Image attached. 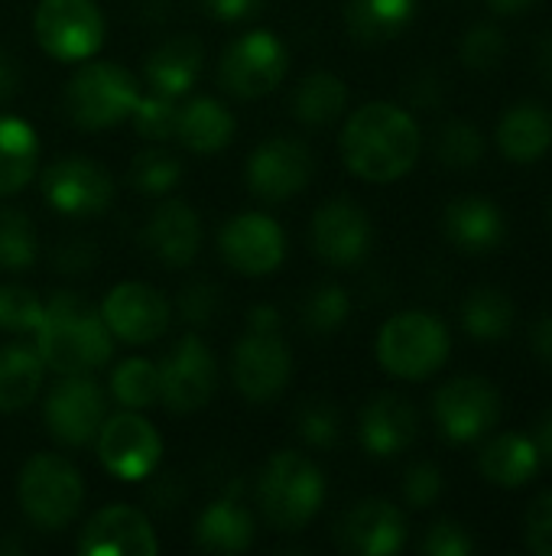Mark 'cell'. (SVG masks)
<instances>
[{"instance_id":"obj_6","label":"cell","mask_w":552,"mask_h":556,"mask_svg":"<svg viewBox=\"0 0 552 556\" xmlns=\"http://www.w3.org/2000/svg\"><path fill=\"white\" fill-rule=\"evenodd\" d=\"M449 358V329L439 316L410 309L384 323L377 336V362L400 381H426Z\"/></svg>"},{"instance_id":"obj_22","label":"cell","mask_w":552,"mask_h":556,"mask_svg":"<svg viewBox=\"0 0 552 556\" xmlns=\"http://www.w3.org/2000/svg\"><path fill=\"white\" fill-rule=\"evenodd\" d=\"M416 410L403 397L377 394L361 410V446L377 459H390L416 440Z\"/></svg>"},{"instance_id":"obj_7","label":"cell","mask_w":552,"mask_h":556,"mask_svg":"<svg viewBox=\"0 0 552 556\" xmlns=\"http://www.w3.org/2000/svg\"><path fill=\"white\" fill-rule=\"evenodd\" d=\"M20 508L39 531H62L75 521L85 502V482L81 472L55 456L39 453L33 456L20 472Z\"/></svg>"},{"instance_id":"obj_33","label":"cell","mask_w":552,"mask_h":556,"mask_svg":"<svg viewBox=\"0 0 552 556\" xmlns=\"http://www.w3.org/2000/svg\"><path fill=\"white\" fill-rule=\"evenodd\" d=\"M462 326L468 336H475L482 342H498L514 326V303L498 287H478L468 293V300L462 306Z\"/></svg>"},{"instance_id":"obj_39","label":"cell","mask_w":552,"mask_h":556,"mask_svg":"<svg viewBox=\"0 0 552 556\" xmlns=\"http://www.w3.org/2000/svg\"><path fill=\"white\" fill-rule=\"evenodd\" d=\"M42 319V303L29 287L0 283V332L29 336Z\"/></svg>"},{"instance_id":"obj_42","label":"cell","mask_w":552,"mask_h":556,"mask_svg":"<svg viewBox=\"0 0 552 556\" xmlns=\"http://www.w3.org/2000/svg\"><path fill=\"white\" fill-rule=\"evenodd\" d=\"M296 427H299V437L316 446V450H325V446H335L338 437H342V417H338V407L329 404V401H309L299 417H296Z\"/></svg>"},{"instance_id":"obj_47","label":"cell","mask_w":552,"mask_h":556,"mask_svg":"<svg viewBox=\"0 0 552 556\" xmlns=\"http://www.w3.org/2000/svg\"><path fill=\"white\" fill-rule=\"evenodd\" d=\"M198 7L211 16V20H221V23H241V20H251L264 0H198Z\"/></svg>"},{"instance_id":"obj_48","label":"cell","mask_w":552,"mask_h":556,"mask_svg":"<svg viewBox=\"0 0 552 556\" xmlns=\"http://www.w3.org/2000/svg\"><path fill=\"white\" fill-rule=\"evenodd\" d=\"M55 261L65 267V274H85V267H91V261H94V251L88 241H68Z\"/></svg>"},{"instance_id":"obj_26","label":"cell","mask_w":552,"mask_h":556,"mask_svg":"<svg viewBox=\"0 0 552 556\" xmlns=\"http://www.w3.org/2000/svg\"><path fill=\"white\" fill-rule=\"evenodd\" d=\"M176 140L192 153H218L234 140V114L215 98H192L179 108Z\"/></svg>"},{"instance_id":"obj_21","label":"cell","mask_w":552,"mask_h":556,"mask_svg":"<svg viewBox=\"0 0 552 556\" xmlns=\"http://www.w3.org/2000/svg\"><path fill=\"white\" fill-rule=\"evenodd\" d=\"M143 248L169 267L192 264L202 248V222L195 208L185 205L182 199L159 202V208L150 215L143 228Z\"/></svg>"},{"instance_id":"obj_16","label":"cell","mask_w":552,"mask_h":556,"mask_svg":"<svg viewBox=\"0 0 552 556\" xmlns=\"http://www.w3.org/2000/svg\"><path fill=\"white\" fill-rule=\"evenodd\" d=\"M218 248H221V257L228 261V267H234L244 277H267L286 257L283 228L264 212L234 215L221 228Z\"/></svg>"},{"instance_id":"obj_14","label":"cell","mask_w":552,"mask_h":556,"mask_svg":"<svg viewBox=\"0 0 552 556\" xmlns=\"http://www.w3.org/2000/svg\"><path fill=\"white\" fill-rule=\"evenodd\" d=\"M312 179V153L293 137L264 140L247 160V186L260 202H286Z\"/></svg>"},{"instance_id":"obj_17","label":"cell","mask_w":552,"mask_h":556,"mask_svg":"<svg viewBox=\"0 0 552 556\" xmlns=\"http://www.w3.org/2000/svg\"><path fill=\"white\" fill-rule=\"evenodd\" d=\"M371 238H374V228H371L368 212L348 199H332L312 215L309 241H312V251L325 264L351 267L364 261L371 251Z\"/></svg>"},{"instance_id":"obj_28","label":"cell","mask_w":552,"mask_h":556,"mask_svg":"<svg viewBox=\"0 0 552 556\" xmlns=\"http://www.w3.org/2000/svg\"><path fill=\"white\" fill-rule=\"evenodd\" d=\"M46 362L36 345L10 342L0 349V414L26 410L42 388Z\"/></svg>"},{"instance_id":"obj_43","label":"cell","mask_w":552,"mask_h":556,"mask_svg":"<svg viewBox=\"0 0 552 556\" xmlns=\"http://www.w3.org/2000/svg\"><path fill=\"white\" fill-rule=\"evenodd\" d=\"M218 309H221V293H218V287H211V283H205V280H195V283L182 287V293H179V313H182L185 323H192V326H208V323L218 316Z\"/></svg>"},{"instance_id":"obj_31","label":"cell","mask_w":552,"mask_h":556,"mask_svg":"<svg viewBox=\"0 0 552 556\" xmlns=\"http://www.w3.org/2000/svg\"><path fill=\"white\" fill-rule=\"evenodd\" d=\"M416 7L420 0H348L345 23L358 42H387L413 23Z\"/></svg>"},{"instance_id":"obj_2","label":"cell","mask_w":552,"mask_h":556,"mask_svg":"<svg viewBox=\"0 0 552 556\" xmlns=\"http://www.w3.org/2000/svg\"><path fill=\"white\" fill-rule=\"evenodd\" d=\"M33 336L46 368L59 375H91L114 355V339L104 316L88 300L65 290L42 303V319Z\"/></svg>"},{"instance_id":"obj_23","label":"cell","mask_w":552,"mask_h":556,"mask_svg":"<svg viewBox=\"0 0 552 556\" xmlns=\"http://www.w3.org/2000/svg\"><path fill=\"white\" fill-rule=\"evenodd\" d=\"M202 62H205L202 42L195 36H176L146 55L143 75H146V85L153 88V94L176 101L192 91V85L202 75Z\"/></svg>"},{"instance_id":"obj_5","label":"cell","mask_w":552,"mask_h":556,"mask_svg":"<svg viewBox=\"0 0 552 556\" xmlns=\"http://www.w3.org/2000/svg\"><path fill=\"white\" fill-rule=\"evenodd\" d=\"M137 101V78L117 62H85L65 85V114L85 130H104L130 121Z\"/></svg>"},{"instance_id":"obj_18","label":"cell","mask_w":552,"mask_h":556,"mask_svg":"<svg viewBox=\"0 0 552 556\" xmlns=\"http://www.w3.org/2000/svg\"><path fill=\"white\" fill-rule=\"evenodd\" d=\"M101 316H104L111 336H117L130 345H146L166 332L172 309H169L166 296L159 290H153L150 283L127 280V283H117L104 296Z\"/></svg>"},{"instance_id":"obj_30","label":"cell","mask_w":552,"mask_h":556,"mask_svg":"<svg viewBox=\"0 0 552 556\" xmlns=\"http://www.w3.org/2000/svg\"><path fill=\"white\" fill-rule=\"evenodd\" d=\"M39 166L36 130L10 114H0V199L20 192Z\"/></svg>"},{"instance_id":"obj_40","label":"cell","mask_w":552,"mask_h":556,"mask_svg":"<svg viewBox=\"0 0 552 556\" xmlns=\"http://www.w3.org/2000/svg\"><path fill=\"white\" fill-rule=\"evenodd\" d=\"M508 52V39L498 26L491 23H478L465 33L462 39V62L472 68V72H495L501 65Z\"/></svg>"},{"instance_id":"obj_32","label":"cell","mask_w":552,"mask_h":556,"mask_svg":"<svg viewBox=\"0 0 552 556\" xmlns=\"http://www.w3.org/2000/svg\"><path fill=\"white\" fill-rule=\"evenodd\" d=\"M348 108V85L332 72H312L293 94V111L309 127H325Z\"/></svg>"},{"instance_id":"obj_12","label":"cell","mask_w":552,"mask_h":556,"mask_svg":"<svg viewBox=\"0 0 552 556\" xmlns=\"http://www.w3.org/2000/svg\"><path fill=\"white\" fill-rule=\"evenodd\" d=\"M42 199L68 218H91L114 199L107 169L88 156H62L42 173Z\"/></svg>"},{"instance_id":"obj_13","label":"cell","mask_w":552,"mask_h":556,"mask_svg":"<svg viewBox=\"0 0 552 556\" xmlns=\"http://www.w3.org/2000/svg\"><path fill=\"white\" fill-rule=\"evenodd\" d=\"M104 391L88 375H62L46 397V427L65 446H85L104 424Z\"/></svg>"},{"instance_id":"obj_1","label":"cell","mask_w":552,"mask_h":556,"mask_svg":"<svg viewBox=\"0 0 552 556\" xmlns=\"http://www.w3.org/2000/svg\"><path fill=\"white\" fill-rule=\"evenodd\" d=\"M420 127L397 104L374 101L358 108L342 130L345 166L368 182H394L420 160Z\"/></svg>"},{"instance_id":"obj_4","label":"cell","mask_w":552,"mask_h":556,"mask_svg":"<svg viewBox=\"0 0 552 556\" xmlns=\"http://www.w3.org/2000/svg\"><path fill=\"white\" fill-rule=\"evenodd\" d=\"M257 502L277 531H299L319 515L325 502V479L312 459L283 450L267 459L257 479Z\"/></svg>"},{"instance_id":"obj_36","label":"cell","mask_w":552,"mask_h":556,"mask_svg":"<svg viewBox=\"0 0 552 556\" xmlns=\"http://www.w3.org/2000/svg\"><path fill=\"white\" fill-rule=\"evenodd\" d=\"M348 316H351V300L338 283H322V287L309 290L303 300V309H299V319H303L306 332H312V336L338 332L348 323Z\"/></svg>"},{"instance_id":"obj_44","label":"cell","mask_w":552,"mask_h":556,"mask_svg":"<svg viewBox=\"0 0 552 556\" xmlns=\"http://www.w3.org/2000/svg\"><path fill=\"white\" fill-rule=\"evenodd\" d=\"M442 495V472L433 463H416L403 479V498L413 508H429Z\"/></svg>"},{"instance_id":"obj_29","label":"cell","mask_w":552,"mask_h":556,"mask_svg":"<svg viewBox=\"0 0 552 556\" xmlns=\"http://www.w3.org/2000/svg\"><path fill=\"white\" fill-rule=\"evenodd\" d=\"M478 469H482V476L491 485L521 489V485H527L537 476V469H540V450H537L534 440H527L521 433H504V437L491 440L482 450Z\"/></svg>"},{"instance_id":"obj_50","label":"cell","mask_w":552,"mask_h":556,"mask_svg":"<svg viewBox=\"0 0 552 556\" xmlns=\"http://www.w3.org/2000/svg\"><path fill=\"white\" fill-rule=\"evenodd\" d=\"M439 94H442V88H439V78H436L433 72H423V75L410 85V98H413V104H420V108L439 104Z\"/></svg>"},{"instance_id":"obj_25","label":"cell","mask_w":552,"mask_h":556,"mask_svg":"<svg viewBox=\"0 0 552 556\" xmlns=\"http://www.w3.org/2000/svg\"><path fill=\"white\" fill-rule=\"evenodd\" d=\"M251 544H254V518L234 498L211 502L195 521V547L205 554H244Z\"/></svg>"},{"instance_id":"obj_38","label":"cell","mask_w":552,"mask_h":556,"mask_svg":"<svg viewBox=\"0 0 552 556\" xmlns=\"http://www.w3.org/2000/svg\"><path fill=\"white\" fill-rule=\"evenodd\" d=\"M439 160L449 169H475L485 156V137L468 121H449L439 130Z\"/></svg>"},{"instance_id":"obj_41","label":"cell","mask_w":552,"mask_h":556,"mask_svg":"<svg viewBox=\"0 0 552 556\" xmlns=\"http://www.w3.org/2000/svg\"><path fill=\"white\" fill-rule=\"evenodd\" d=\"M176 117H179L176 101L163 98V94H150V98L140 94V101L130 114L137 134L146 140H172L176 137Z\"/></svg>"},{"instance_id":"obj_51","label":"cell","mask_w":552,"mask_h":556,"mask_svg":"<svg viewBox=\"0 0 552 556\" xmlns=\"http://www.w3.org/2000/svg\"><path fill=\"white\" fill-rule=\"evenodd\" d=\"M534 352L552 368V313H547V316L534 326Z\"/></svg>"},{"instance_id":"obj_45","label":"cell","mask_w":552,"mask_h":556,"mask_svg":"<svg viewBox=\"0 0 552 556\" xmlns=\"http://www.w3.org/2000/svg\"><path fill=\"white\" fill-rule=\"evenodd\" d=\"M423 554L426 556H468L472 554V538L462 525L455 521H439L429 528L426 541H423Z\"/></svg>"},{"instance_id":"obj_34","label":"cell","mask_w":552,"mask_h":556,"mask_svg":"<svg viewBox=\"0 0 552 556\" xmlns=\"http://www.w3.org/2000/svg\"><path fill=\"white\" fill-rule=\"evenodd\" d=\"M111 394L127 410H146L159 404V365L146 358H127L111 375Z\"/></svg>"},{"instance_id":"obj_9","label":"cell","mask_w":552,"mask_h":556,"mask_svg":"<svg viewBox=\"0 0 552 556\" xmlns=\"http://www.w3.org/2000/svg\"><path fill=\"white\" fill-rule=\"evenodd\" d=\"M286 68V46L270 29H251L224 49L218 62V81L228 94L254 101L270 94L283 81Z\"/></svg>"},{"instance_id":"obj_27","label":"cell","mask_w":552,"mask_h":556,"mask_svg":"<svg viewBox=\"0 0 552 556\" xmlns=\"http://www.w3.org/2000/svg\"><path fill=\"white\" fill-rule=\"evenodd\" d=\"M498 147L514 163H534L552 147V114L543 104H517L498 124Z\"/></svg>"},{"instance_id":"obj_53","label":"cell","mask_w":552,"mask_h":556,"mask_svg":"<svg viewBox=\"0 0 552 556\" xmlns=\"http://www.w3.org/2000/svg\"><path fill=\"white\" fill-rule=\"evenodd\" d=\"M537 450L540 456H547L552 463V410L540 420V430H537Z\"/></svg>"},{"instance_id":"obj_54","label":"cell","mask_w":552,"mask_h":556,"mask_svg":"<svg viewBox=\"0 0 552 556\" xmlns=\"http://www.w3.org/2000/svg\"><path fill=\"white\" fill-rule=\"evenodd\" d=\"M488 3H491V10H495V13L517 16V13H524L534 0H488Z\"/></svg>"},{"instance_id":"obj_49","label":"cell","mask_w":552,"mask_h":556,"mask_svg":"<svg viewBox=\"0 0 552 556\" xmlns=\"http://www.w3.org/2000/svg\"><path fill=\"white\" fill-rule=\"evenodd\" d=\"M23 85V72H20V62L0 49V101H10Z\"/></svg>"},{"instance_id":"obj_52","label":"cell","mask_w":552,"mask_h":556,"mask_svg":"<svg viewBox=\"0 0 552 556\" xmlns=\"http://www.w3.org/2000/svg\"><path fill=\"white\" fill-rule=\"evenodd\" d=\"M537 68H540V75L547 78L552 85V29L540 39V49H537Z\"/></svg>"},{"instance_id":"obj_24","label":"cell","mask_w":552,"mask_h":556,"mask_svg":"<svg viewBox=\"0 0 552 556\" xmlns=\"http://www.w3.org/2000/svg\"><path fill=\"white\" fill-rule=\"evenodd\" d=\"M446 235L465 254H488L504 241L508 225H504V215L495 202L478 199V195H465V199L449 202Z\"/></svg>"},{"instance_id":"obj_46","label":"cell","mask_w":552,"mask_h":556,"mask_svg":"<svg viewBox=\"0 0 552 556\" xmlns=\"http://www.w3.org/2000/svg\"><path fill=\"white\" fill-rule=\"evenodd\" d=\"M527 547L537 556H552V492L534 502L527 515Z\"/></svg>"},{"instance_id":"obj_10","label":"cell","mask_w":552,"mask_h":556,"mask_svg":"<svg viewBox=\"0 0 552 556\" xmlns=\"http://www.w3.org/2000/svg\"><path fill=\"white\" fill-rule=\"evenodd\" d=\"M98 459L120 482L150 479L163 456V440L156 427L140 417V410L114 414L98 430Z\"/></svg>"},{"instance_id":"obj_11","label":"cell","mask_w":552,"mask_h":556,"mask_svg":"<svg viewBox=\"0 0 552 556\" xmlns=\"http://www.w3.org/2000/svg\"><path fill=\"white\" fill-rule=\"evenodd\" d=\"M215 384V355L195 332L182 336L159 365V401L172 414H195L211 401Z\"/></svg>"},{"instance_id":"obj_37","label":"cell","mask_w":552,"mask_h":556,"mask_svg":"<svg viewBox=\"0 0 552 556\" xmlns=\"http://www.w3.org/2000/svg\"><path fill=\"white\" fill-rule=\"evenodd\" d=\"M36 261V228L20 208H0V267L23 270Z\"/></svg>"},{"instance_id":"obj_20","label":"cell","mask_w":552,"mask_h":556,"mask_svg":"<svg viewBox=\"0 0 552 556\" xmlns=\"http://www.w3.org/2000/svg\"><path fill=\"white\" fill-rule=\"evenodd\" d=\"M407 541V521L400 508L384 498L358 502L338 525L342 551L358 556H394Z\"/></svg>"},{"instance_id":"obj_8","label":"cell","mask_w":552,"mask_h":556,"mask_svg":"<svg viewBox=\"0 0 552 556\" xmlns=\"http://www.w3.org/2000/svg\"><path fill=\"white\" fill-rule=\"evenodd\" d=\"M36 42L59 62H85L104 46V16L94 0H39Z\"/></svg>"},{"instance_id":"obj_15","label":"cell","mask_w":552,"mask_h":556,"mask_svg":"<svg viewBox=\"0 0 552 556\" xmlns=\"http://www.w3.org/2000/svg\"><path fill=\"white\" fill-rule=\"evenodd\" d=\"M436 424L452 443H472L485 437L501 417V394L485 378H455L436 394Z\"/></svg>"},{"instance_id":"obj_35","label":"cell","mask_w":552,"mask_h":556,"mask_svg":"<svg viewBox=\"0 0 552 556\" xmlns=\"http://www.w3.org/2000/svg\"><path fill=\"white\" fill-rule=\"evenodd\" d=\"M127 179H130V186L137 192L163 199V195H169L182 182V163L172 153H166L163 147H150V150H140L130 160Z\"/></svg>"},{"instance_id":"obj_3","label":"cell","mask_w":552,"mask_h":556,"mask_svg":"<svg viewBox=\"0 0 552 556\" xmlns=\"http://www.w3.org/2000/svg\"><path fill=\"white\" fill-rule=\"evenodd\" d=\"M293 355L280 336V313L273 306H254L247 332L234 345L231 378L251 404H270L290 384Z\"/></svg>"},{"instance_id":"obj_19","label":"cell","mask_w":552,"mask_h":556,"mask_svg":"<svg viewBox=\"0 0 552 556\" xmlns=\"http://www.w3.org/2000/svg\"><path fill=\"white\" fill-rule=\"evenodd\" d=\"M159 541L143 511L130 505H111L88 518L78 538L81 556H153Z\"/></svg>"}]
</instances>
